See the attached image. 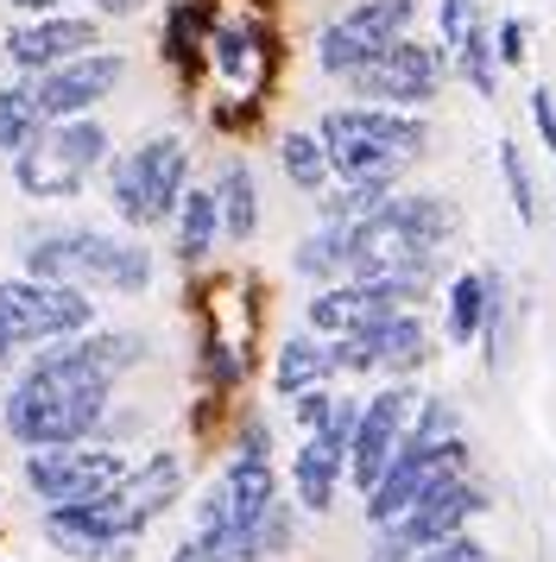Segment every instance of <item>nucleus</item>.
<instances>
[{
  "label": "nucleus",
  "mask_w": 556,
  "mask_h": 562,
  "mask_svg": "<svg viewBox=\"0 0 556 562\" xmlns=\"http://www.w3.org/2000/svg\"><path fill=\"white\" fill-rule=\"evenodd\" d=\"M20 272L25 279H51V284H82V291H114V297H146L158 259L133 234L57 228V234H38L25 247Z\"/></svg>",
  "instance_id": "f03ea898"
},
{
  "label": "nucleus",
  "mask_w": 556,
  "mask_h": 562,
  "mask_svg": "<svg viewBox=\"0 0 556 562\" xmlns=\"http://www.w3.org/2000/svg\"><path fill=\"white\" fill-rule=\"evenodd\" d=\"M335 380V348H329V335H291L273 360V385L278 398H291L303 385H329Z\"/></svg>",
  "instance_id": "a211bd4d"
},
{
  "label": "nucleus",
  "mask_w": 556,
  "mask_h": 562,
  "mask_svg": "<svg viewBox=\"0 0 556 562\" xmlns=\"http://www.w3.org/2000/svg\"><path fill=\"white\" fill-rule=\"evenodd\" d=\"M291 272H298V279H316V284H335L348 272V228L323 222L316 234H303L298 254H291Z\"/></svg>",
  "instance_id": "aec40b11"
},
{
  "label": "nucleus",
  "mask_w": 556,
  "mask_h": 562,
  "mask_svg": "<svg viewBox=\"0 0 556 562\" xmlns=\"http://www.w3.org/2000/svg\"><path fill=\"white\" fill-rule=\"evenodd\" d=\"M374 550H367V562H411L418 550H411V537L399 531V525H374Z\"/></svg>",
  "instance_id": "7c9ffc66"
},
{
  "label": "nucleus",
  "mask_w": 556,
  "mask_h": 562,
  "mask_svg": "<svg viewBox=\"0 0 556 562\" xmlns=\"http://www.w3.org/2000/svg\"><path fill=\"white\" fill-rule=\"evenodd\" d=\"M411 20H418V7H411V0H360V7H348L342 20H329V26L316 32V70L348 77L360 57H374L379 45L404 38Z\"/></svg>",
  "instance_id": "9d476101"
},
{
  "label": "nucleus",
  "mask_w": 556,
  "mask_h": 562,
  "mask_svg": "<svg viewBox=\"0 0 556 562\" xmlns=\"http://www.w3.org/2000/svg\"><path fill=\"white\" fill-rule=\"evenodd\" d=\"M108 398H114L108 360L89 348V335H64V348H45L7 385L0 424L20 449H57V442L96 436V424L108 417Z\"/></svg>",
  "instance_id": "f257e3e1"
},
{
  "label": "nucleus",
  "mask_w": 556,
  "mask_h": 562,
  "mask_svg": "<svg viewBox=\"0 0 556 562\" xmlns=\"http://www.w3.org/2000/svg\"><path fill=\"white\" fill-rule=\"evenodd\" d=\"M329 153V171L348 178H374V183H399V171L424 153L430 127L411 108H386V102H354V108H329L316 127Z\"/></svg>",
  "instance_id": "7ed1b4c3"
},
{
  "label": "nucleus",
  "mask_w": 556,
  "mask_h": 562,
  "mask_svg": "<svg viewBox=\"0 0 556 562\" xmlns=\"http://www.w3.org/2000/svg\"><path fill=\"white\" fill-rule=\"evenodd\" d=\"M101 45V26L96 20H76V13H32L25 26H13L7 32V64L20 70V77H32V70H51V64H64V57H76V52H96Z\"/></svg>",
  "instance_id": "f8f14e48"
},
{
  "label": "nucleus",
  "mask_w": 556,
  "mask_h": 562,
  "mask_svg": "<svg viewBox=\"0 0 556 562\" xmlns=\"http://www.w3.org/2000/svg\"><path fill=\"white\" fill-rule=\"evenodd\" d=\"M487 506H493V499H487V493H480V486L468 481V474H455V481H436V486L424 493V499H418L411 512H399L392 525H399V531L411 537V550H424V543H436V537L468 531V525H475V518H480Z\"/></svg>",
  "instance_id": "4468645a"
},
{
  "label": "nucleus",
  "mask_w": 556,
  "mask_h": 562,
  "mask_svg": "<svg viewBox=\"0 0 556 562\" xmlns=\"http://www.w3.org/2000/svg\"><path fill=\"white\" fill-rule=\"evenodd\" d=\"M114 153V133L101 127L96 114H70V121H45V133L13 153V183H20L32 203H70L82 178L108 165Z\"/></svg>",
  "instance_id": "39448f33"
},
{
  "label": "nucleus",
  "mask_w": 556,
  "mask_h": 562,
  "mask_svg": "<svg viewBox=\"0 0 556 562\" xmlns=\"http://www.w3.org/2000/svg\"><path fill=\"white\" fill-rule=\"evenodd\" d=\"M234 456H247V461H273V424H266V417H247V424L234 430Z\"/></svg>",
  "instance_id": "c756f323"
},
{
  "label": "nucleus",
  "mask_w": 556,
  "mask_h": 562,
  "mask_svg": "<svg viewBox=\"0 0 556 562\" xmlns=\"http://www.w3.org/2000/svg\"><path fill=\"white\" fill-rule=\"evenodd\" d=\"M38 133H45V114L32 108L25 82H7V89H0V153H7V158L25 153Z\"/></svg>",
  "instance_id": "4be33fe9"
},
{
  "label": "nucleus",
  "mask_w": 556,
  "mask_h": 562,
  "mask_svg": "<svg viewBox=\"0 0 556 562\" xmlns=\"http://www.w3.org/2000/svg\"><path fill=\"white\" fill-rule=\"evenodd\" d=\"M126 77V57L121 52H76L51 70H32L25 77V95L45 121H70V114H96Z\"/></svg>",
  "instance_id": "1a4fd4ad"
},
{
  "label": "nucleus",
  "mask_w": 556,
  "mask_h": 562,
  "mask_svg": "<svg viewBox=\"0 0 556 562\" xmlns=\"http://www.w3.org/2000/svg\"><path fill=\"white\" fill-rule=\"evenodd\" d=\"M455 70L475 82V95H493V89H500V57H493V38H487L480 26L455 45Z\"/></svg>",
  "instance_id": "b1692460"
},
{
  "label": "nucleus",
  "mask_w": 556,
  "mask_h": 562,
  "mask_svg": "<svg viewBox=\"0 0 556 562\" xmlns=\"http://www.w3.org/2000/svg\"><path fill=\"white\" fill-rule=\"evenodd\" d=\"M171 234H177V259H184V266H202V259L215 254V240H222L215 190L184 183V196H177V209H171Z\"/></svg>",
  "instance_id": "dca6fc26"
},
{
  "label": "nucleus",
  "mask_w": 556,
  "mask_h": 562,
  "mask_svg": "<svg viewBox=\"0 0 556 562\" xmlns=\"http://www.w3.org/2000/svg\"><path fill=\"white\" fill-rule=\"evenodd\" d=\"M500 178H505L512 209H519V222H537V183H531V165H525V153H519L512 139H500Z\"/></svg>",
  "instance_id": "393cba45"
},
{
  "label": "nucleus",
  "mask_w": 556,
  "mask_h": 562,
  "mask_svg": "<svg viewBox=\"0 0 556 562\" xmlns=\"http://www.w3.org/2000/svg\"><path fill=\"white\" fill-rule=\"evenodd\" d=\"M241 373H247V360L234 355L222 335H209V341H202V380H215L222 392H234V385H241Z\"/></svg>",
  "instance_id": "a878e982"
},
{
  "label": "nucleus",
  "mask_w": 556,
  "mask_h": 562,
  "mask_svg": "<svg viewBox=\"0 0 556 562\" xmlns=\"http://www.w3.org/2000/svg\"><path fill=\"white\" fill-rule=\"evenodd\" d=\"M436 20H443V52H455V45L480 26V0H443V13H436Z\"/></svg>",
  "instance_id": "c85d7f7f"
},
{
  "label": "nucleus",
  "mask_w": 556,
  "mask_h": 562,
  "mask_svg": "<svg viewBox=\"0 0 556 562\" xmlns=\"http://www.w3.org/2000/svg\"><path fill=\"white\" fill-rule=\"evenodd\" d=\"M360 335H374V373L411 380L430 360V329H424V316H411V310H392L379 329H360Z\"/></svg>",
  "instance_id": "2eb2a0df"
},
{
  "label": "nucleus",
  "mask_w": 556,
  "mask_h": 562,
  "mask_svg": "<svg viewBox=\"0 0 556 562\" xmlns=\"http://www.w3.org/2000/svg\"><path fill=\"white\" fill-rule=\"evenodd\" d=\"M329 411H335V392H329V385H303V392H291V417L303 424V436L323 430Z\"/></svg>",
  "instance_id": "cd10ccee"
},
{
  "label": "nucleus",
  "mask_w": 556,
  "mask_h": 562,
  "mask_svg": "<svg viewBox=\"0 0 556 562\" xmlns=\"http://www.w3.org/2000/svg\"><path fill=\"white\" fill-rule=\"evenodd\" d=\"M57 7H70V0H7V13H57Z\"/></svg>",
  "instance_id": "f704fd0d"
},
{
  "label": "nucleus",
  "mask_w": 556,
  "mask_h": 562,
  "mask_svg": "<svg viewBox=\"0 0 556 562\" xmlns=\"http://www.w3.org/2000/svg\"><path fill=\"white\" fill-rule=\"evenodd\" d=\"M209 190H215V209H222V234L234 247H247L253 234H259V183H253V171L241 158H227Z\"/></svg>",
  "instance_id": "f3484780"
},
{
  "label": "nucleus",
  "mask_w": 556,
  "mask_h": 562,
  "mask_svg": "<svg viewBox=\"0 0 556 562\" xmlns=\"http://www.w3.org/2000/svg\"><path fill=\"white\" fill-rule=\"evenodd\" d=\"M126 474L121 442H57V449H25V486L45 499V506H76V499H96Z\"/></svg>",
  "instance_id": "0eeeda50"
},
{
  "label": "nucleus",
  "mask_w": 556,
  "mask_h": 562,
  "mask_svg": "<svg viewBox=\"0 0 556 562\" xmlns=\"http://www.w3.org/2000/svg\"><path fill=\"white\" fill-rule=\"evenodd\" d=\"M487 297H493V272H455V279H449V297H443V329H449L455 348L480 341Z\"/></svg>",
  "instance_id": "6ab92c4d"
},
{
  "label": "nucleus",
  "mask_w": 556,
  "mask_h": 562,
  "mask_svg": "<svg viewBox=\"0 0 556 562\" xmlns=\"http://www.w3.org/2000/svg\"><path fill=\"white\" fill-rule=\"evenodd\" d=\"M354 316H360V284H323L310 304H303V323H310V335H348Z\"/></svg>",
  "instance_id": "5701e85b"
},
{
  "label": "nucleus",
  "mask_w": 556,
  "mask_h": 562,
  "mask_svg": "<svg viewBox=\"0 0 556 562\" xmlns=\"http://www.w3.org/2000/svg\"><path fill=\"white\" fill-rule=\"evenodd\" d=\"M493 57H500L505 70L525 64V20H500V45H493Z\"/></svg>",
  "instance_id": "473e14b6"
},
{
  "label": "nucleus",
  "mask_w": 556,
  "mask_h": 562,
  "mask_svg": "<svg viewBox=\"0 0 556 562\" xmlns=\"http://www.w3.org/2000/svg\"><path fill=\"white\" fill-rule=\"evenodd\" d=\"M278 499V474L273 461H247L234 456L222 468V481H209V493H202L197 506V531H215V525H253L259 512Z\"/></svg>",
  "instance_id": "ddd939ff"
},
{
  "label": "nucleus",
  "mask_w": 556,
  "mask_h": 562,
  "mask_svg": "<svg viewBox=\"0 0 556 562\" xmlns=\"http://www.w3.org/2000/svg\"><path fill=\"white\" fill-rule=\"evenodd\" d=\"M531 121H537V133H544V146L556 153V95L551 89H531Z\"/></svg>",
  "instance_id": "72a5a7b5"
},
{
  "label": "nucleus",
  "mask_w": 556,
  "mask_h": 562,
  "mask_svg": "<svg viewBox=\"0 0 556 562\" xmlns=\"http://www.w3.org/2000/svg\"><path fill=\"white\" fill-rule=\"evenodd\" d=\"M171 562H209V550H202V537H190V543H177Z\"/></svg>",
  "instance_id": "c9c22d12"
},
{
  "label": "nucleus",
  "mask_w": 556,
  "mask_h": 562,
  "mask_svg": "<svg viewBox=\"0 0 556 562\" xmlns=\"http://www.w3.org/2000/svg\"><path fill=\"white\" fill-rule=\"evenodd\" d=\"M411 562H493V557H487V543H480V537L455 531V537H436V543H424Z\"/></svg>",
  "instance_id": "bb28decb"
},
{
  "label": "nucleus",
  "mask_w": 556,
  "mask_h": 562,
  "mask_svg": "<svg viewBox=\"0 0 556 562\" xmlns=\"http://www.w3.org/2000/svg\"><path fill=\"white\" fill-rule=\"evenodd\" d=\"M443 77H449V57L436 52V45H418V38H392V45H379L374 57H360L348 70L354 95L360 102H386V108L436 102Z\"/></svg>",
  "instance_id": "6e6552de"
},
{
  "label": "nucleus",
  "mask_w": 556,
  "mask_h": 562,
  "mask_svg": "<svg viewBox=\"0 0 556 562\" xmlns=\"http://www.w3.org/2000/svg\"><path fill=\"white\" fill-rule=\"evenodd\" d=\"M278 165H285V178H291V190H303V196H323L329 190V153L316 133H285L278 139Z\"/></svg>",
  "instance_id": "412c9836"
},
{
  "label": "nucleus",
  "mask_w": 556,
  "mask_h": 562,
  "mask_svg": "<svg viewBox=\"0 0 556 562\" xmlns=\"http://www.w3.org/2000/svg\"><path fill=\"white\" fill-rule=\"evenodd\" d=\"M96 329V297L82 284H51V279H0V367L25 348H45L64 335Z\"/></svg>",
  "instance_id": "423d86ee"
},
{
  "label": "nucleus",
  "mask_w": 556,
  "mask_h": 562,
  "mask_svg": "<svg viewBox=\"0 0 556 562\" xmlns=\"http://www.w3.org/2000/svg\"><path fill=\"white\" fill-rule=\"evenodd\" d=\"M190 183V146L177 133H152L126 153H108V203L133 234L165 228Z\"/></svg>",
  "instance_id": "20e7f679"
},
{
  "label": "nucleus",
  "mask_w": 556,
  "mask_h": 562,
  "mask_svg": "<svg viewBox=\"0 0 556 562\" xmlns=\"http://www.w3.org/2000/svg\"><path fill=\"white\" fill-rule=\"evenodd\" d=\"M209 45H215V64H222L227 77H247V38L241 32H215Z\"/></svg>",
  "instance_id": "2f4dec72"
},
{
  "label": "nucleus",
  "mask_w": 556,
  "mask_h": 562,
  "mask_svg": "<svg viewBox=\"0 0 556 562\" xmlns=\"http://www.w3.org/2000/svg\"><path fill=\"white\" fill-rule=\"evenodd\" d=\"M411 411H418V392L404 380H392L386 392H374L360 417H354V436H348V481L367 493V486L386 474V461L399 456L404 442V424H411Z\"/></svg>",
  "instance_id": "9b49d317"
}]
</instances>
